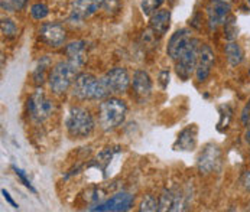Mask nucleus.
Here are the masks:
<instances>
[{"label": "nucleus", "instance_id": "obj_39", "mask_svg": "<svg viewBox=\"0 0 250 212\" xmlns=\"http://www.w3.org/2000/svg\"><path fill=\"white\" fill-rule=\"evenodd\" d=\"M248 75H249V78H250V64H249V68H248Z\"/></svg>", "mask_w": 250, "mask_h": 212}, {"label": "nucleus", "instance_id": "obj_28", "mask_svg": "<svg viewBox=\"0 0 250 212\" xmlns=\"http://www.w3.org/2000/svg\"><path fill=\"white\" fill-rule=\"evenodd\" d=\"M165 0H141V10L145 16H150L152 13H155L158 9L162 7Z\"/></svg>", "mask_w": 250, "mask_h": 212}, {"label": "nucleus", "instance_id": "obj_10", "mask_svg": "<svg viewBox=\"0 0 250 212\" xmlns=\"http://www.w3.org/2000/svg\"><path fill=\"white\" fill-rule=\"evenodd\" d=\"M110 96H122L130 90L132 77L126 67H113L100 77Z\"/></svg>", "mask_w": 250, "mask_h": 212}, {"label": "nucleus", "instance_id": "obj_6", "mask_svg": "<svg viewBox=\"0 0 250 212\" xmlns=\"http://www.w3.org/2000/svg\"><path fill=\"white\" fill-rule=\"evenodd\" d=\"M201 43L203 42L198 38L192 36V39L188 43V46L182 51V54L174 61L175 72H177L179 79L188 81L195 74L197 62H198V52H200Z\"/></svg>", "mask_w": 250, "mask_h": 212}, {"label": "nucleus", "instance_id": "obj_3", "mask_svg": "<svg viewBox=\"0 0 250 212\" xmlns=\"http://www.w3.org/2000/svg\"><path fill=\"white\" fill-rule=\"evenodd\" d=\"M80 72V67L71 62L70 59L58 61L48 75V87L54 96H64L71 91L74 79Z\"/></svg>", "mask_w": 250, "mask_h": 212}, {"label": "nucleus", "instance_id": "obj_16", "mask_svg": "<svg viewBox=\"0 0 250 212\" xmlns=\"http://www.w3.org/2000/svg\"><path fill=\"white\" fill-rule=\"evenodd\" d=\"M192 39V34L189 29L187 28H181L178 31H175L167 45V55L169 57V59L174 62L179 55L182 54V51L188 46V43Z\"/></svg>", "mask_w": 250, "mask_h": 212}, {"label": "nucleus", "instance_id": "obj_13", "mask_svg": "<svg viewBox=\"0 0 250 212\" xmlns=\"http://www.w3.org/2000/svg\"><path fill=\"white\" fill-rule=\"evenodd\" d=\"M215 62H217V55L214 48L210 43H201L198 52V62L194 74L195 81L198 84H204L210 79L215 68Z\"/></svg>", "mask_w": 250, "mask_h": 212}, {"label": "nucleus", "instance_id": "obj_25", "mask_svg": "<svg viewBox=\"0 0 250 212\" xmlns=\"http://www.w3.org/2000/svg\"><path fill=\"white\" fill-rule=\"evenodd\" d=\"M0 29H1V35L6 39H13L18 36L19 28L16 25V22L12 18H1V23H0Z\"/></svg>", "mask_w": 250, "mask_h": 212}, {"label": "nucleus", "instance_id": "obj_34", "mask_svg": "<svg viewBox=\"0 0 250 212\" xmlns=\"http://www.w3.org/2000/svg\"><path fill=\"white\" fill-rule=\"evenodd\" d=\"M1 195H3V198L6 199V202L12 207V208H15V210H19V205L15 202V199L12 198V195L6 191V189H1Z\"/></svg>", "mask_w": 250, "mask_h": 212}, {"label": "nucleus", "instance_id": "obj_24", "mask_svg": "<svg viewBox=\"0 0 250 212\" xmlns=\"http://www.w3.org/2000/svg\"><path fill=\"white\" fill-rule=\"evenodd\" d=\"M223 38L224 40H237L239 38V26L236 22V16L231 13L229 16V19L226 20V23L223 25Z\"/></svg>", "mask_w": 250, "mask_h": 212}, {"label": "nucleus", "instance_id": "obj_32", "mask_svg": "<svg viewBox=\"0 0 250 212\" xmlns=\"http://www.w3.org/2000/svg\"><path fill=\"white\" fill-rule=\"evenodd\" d=\"M169 78H171V72L169 70H161L158 74V84L161 85L162 90H167L168 85H169Z\"/></svg>", "mask_w": 250, "mask_h": 212}, {"label": "nucleus", "instance_id": "obj_12", "mask_svg": "<svg viewBox=\"0 0 250 212\" xmlns=\"http://www.w3.org/2000/svg\"><path fill=\"white\" fill-rule=\"evenodd\" d=\"M38 38L45 46L60 49L67 42V29L60 22H43L38 29Z\"/></svg>", "mask_w": 250, "mask_h": 212}, {"label": "nucleus", "instance_id": "obj_1", "mask_svg": "<svg viewBox=\"0 0 250 212\" xmlns=\"http://www.w3.org/2000/svg\"><path fill=\"white\" fill-rule=\"evenodd\" d=\"M129 113L127 103L119 96H110L97 107V124L104 133H111L122 127Z\"/></svg>", "mask_w": 250, "mask_h": 212}, {"label": "nucleus", "instance_id": "obj_15", "mask_svg": "<svg viewBox=\"0 0 250 212\" xmlns=\"http://www.w3.org/2000/svg\"><path fill=\"white\" fill-rule=\"evenodd\" d=\"M130 88L133 91L135 98L141 104L147 101V98L153 93V79H152L150 74L146 70H142V68H138V70L133 71Z\"/></svg>", "mask_w": 250, "mask_h": 212}, {"label": "nucleus", "instance_id": "obj_40", "mask_svg": "<svg viewBox=\"0 0 250 212\" xmlns=\"http://www.w3.org/2000/svg\"><path fill=\"white\" fill-rule=\"evenodd\" d=\"M246 3H248V6H249V9H250V0H245Z\"/></svg>", "mask_w": 250, "mask_h": 212}, {"label": "nucleus", "instance_id": "obj_26", "mask_svg": "<svg viewBox=\"0 0 250 212\" xmlns=\"http://www.w3.org/2000/svg\"><path fill=\"white\" fill-rule=\"evenodd\" d=\"M29 13L34 20H43L49 15V7L43 1H36L31 6Z\"/></svg>", "mask_w": 250, "mask_h": 212}, {"label": "nucleus", "instance_id": "obj_23", "mask_svg": "<svg viewBox=\"0 0 250 212\" xmlns=\"http://www.w3.org/2000/svg\"><path fill=\"white\" fill-rule=\"evenodd\" d=\"M218 114H220V120L217 124V130L226 132L230 127L231 120L234 117V110L230 104H221V106H218Z\"/></svg>", "mask_w": 250, "mask_h": 212}, {"label": "nucleus", "instance_id": "obj_18", "mask_svg": "<svg viewBox=\"0 0 250 212\" xmlns=\"http://www.w3.org/2000/svg\"><path fill=\"white\" fill-rule=\"evenodd\" d=\"M197 141H198V127L195 124H189L178 133L177 140L174 143V150L192 152L197 147Z\"/></svg>", "mask_w": 250, "mask_h": 212}, {"label": "nucleus", "instance_id": "obj_4", "mask_svg": "<svg viewBox=\"0 0 250 212\" xmlns=\"http://www.w3.org/2000/svg\"><path fill=\"white\" fill-rule=\"evenodd\" d=\"M54 100H51L42 90V87H36V90L28 96L25 101V113L29 120L35 124L46 121L54 114Z\"/></svg>", "mask_w": 250, "mask_h": 212}, {"label": "nucleus", "instance_id": "obj_22", "mask_svg": "<svg viewBox=\"0 0 250 212\" xmlns=\"http://www.w3.org/2000/svg\"><path fill=\"white\" fill-rule=\"evenodd\" d=\"M120 152V147L119 146H114V147H104L97 156H96V159H93L87 166L88 168H97V169H100L102 172H106V169H107V166L110 165V162H111V159L114 157V154L116 153H119Z\"/></svg>", "mask_w": 250, "mask_h": 212}, {"label": "nucleus", "instance_id": "obj_33", "mask_svg": "<svg viewBox=\"0 0 250 212\" xmlns=\"http://www.w3.org/2000/svg\"><path fill=\"white\" fill-rule=\"evenodd\" d=\"M103 9H104L107 13L119 12V9H120V3H119V0H106V1H104V4H103Z\"/></svg>", "mask_w": 250, "mask_h": 212}, {"label": "nucleus", "instance_id": "obj_38", "mask_svg": "<svg viewBox=\"0 0 250 212\" xmlns=\"http://www.w3.org/2000/svg\"><path fill=\"white\" fill-rule=\"evenodd\" d=\"M248 162H249V165H250V147H249V154H248Z\"/></svg>", "mask_w": 250, "mask_h": 212}, {"label": "nucleus", "instance_id": "obj_29", "mask_svg": "<svg viewBox=\"0 0 250 212\" xmlns=\"http://www.w3.org/2000/svg\"><path fill=\"white\" fill-rule=\"evenodd\" d=\"M12 169H13V172H15V175H16V177L19 179V182L26 188V189H29L32 193H36V189L35 186L32 185V182H31V179L28 177V175L25 173V171H22L21 168H18V166H12Z\"/></svg>", "mask_w": 250, "mask_h": 212}, {"label": "nucleus", "instance_id": "obj_37", "mask_svg": "<svg viewBox=\"0 0 250 212\" xmlns=\"http://www.w3.org/2000/svg\"><path fill=\"white\" fill-rule=\"evenodd\" d=\"M28 4V0H13V6L16 12H21L25 9V6Z\"/></svg>", "mask_w": 250, "mask_h": 212}, {"label": "nucleus", "instance_id": "obj_21", "mask_svg": "<svg viewBox=\"0 0 250 212\" xmlns=\"http://www.w3.org/2000/svg\"><path fill=\"white\" fill-rule=\"evenodd\" d=\"M223 52H224L227 65L231 70L240 67L245 61V51L237 40H226L223 45Z\"/></svg>", "mask_w": 250, "mask_h": 212}, {"label": "nucleus", "instance_id": "obj_31", "mask_svg": "<svg viewBox=\"0 0 250 212\" xmlns=\"http://www.w3.org/2000/svg\"><path fill=\"white\" fill-rule=\"evenodd\" d=\"M239 186L250 195V169H246L239 176Z\"/></svg>", "mask_w": 250, "mask_h": 212}, {"label": "nucleus", "instance_id": "obj_20", "mask_svg": "<svg viewBox=\"0 0 250 212\" xmlns=\"http://www.w3.org/2000/svg\"><path fill=\"white\" fill-rule=\"evenodd\" d=\"M52 67V58L49 55H42L36 59L34 70L31 72V78L35 87H43V84L48 82V75Z\"/></svg>", "mask_w": 250, "mask_h": 212}, {"label": "nucleus", "instance_id": "obj_11", "mask_svg": "<svg viewBox=\"0 0 250 212\" xmlns=\"http://www.w3.org/2000/svg\"><path fill=\"white\" fill-rule=\"evenodd\" d=\"M99 77L91 72L80 71L71 87V97L77 101H94Z\"/></svg>", "mask_w": 250, "mask_h": 212}, {"label": "nucleus", "instance_id": "obj_17", "mask_svg": "<svg viewBox=\"0 0 250 212\" xmlns=\"http://www.w3.org/2000/svg\"><path fill=\"white\" fill-rule=\"evenodd\" d=\"M171 28V10L161 7L149 16V29L156 36L162 38Z\"/></svg>", "mask_w": 250, "mask_h": 212}, {"label": "nucleus", "instance_id": "obj_19", "mask_svg": "<svg viewBox=\"0 0 250 212\" xmlns=\"http://www.w3.org/2000/svg\"><path fill=\"white\" fill-rule=\"evenodd\" d=\"M87 40L84 39H77V40H72L68 45H65L64 48V52H65V57L67 59H70L71 62H74L75 65H78L80 68L85 65L87 62Z\"/></svg>", "mask_w": 250, "mask_h": 212}, {"label": "nucleus", "instance_id": "obj_30", "mask_svg": "<svg viewBox=\"0 0 250 212\" xmlns=\"http://www.w3.org/2000/svg\"><path fill=\"white\" fill-rule=\"evenodd\" d=\"M239 120H240L242 127H248V126H250V98L245 103V106L242 107Z\"/></svg>", "mask_w": 250, "mask_h": 212}, {"label": "nucleus", "instance_id": "obj_27", "mask_svg": "<svg viewBox=\"0 0 250 212\" xmlns=\"http://www.w3.org/2000/svg\"><path fill=\"white\" fill-rule=\"evenodd\" d=\"M158 205H159L158 196H155L152 193H146V195H143L142 201L139 204V211H158Z\"/></svg>", "mask_w": 250, "mask_h": 212}, {"label": "nucleus", "instance_id": "obj_8", "mask_svg": "<svg viewBox=\"0 0 250 212\" xmlns=\"http://www.w3.org/2000/svg\"><path fill=\"white\" fill-rule=\"evenodd\" d=\"M204 15L207 29L213 34L223 28V25L231 15V4L229 0H207L204 6Z\"/></svg>", "mask_w": 250, "mask_h": 212}, {"label": "nucleus", "instance_id": "obj_7", "mask_svg": "<svg viewBox=\"0 0 250 212\" xmlns=\"http://www.w3.org/2000/svg\"><path fill=\"white\" fill-rule=\"evenodd\" d=\"M223 153L215 143H207L197 157V172L201 176H211L221 171Z\"/></svg>", "mask_w": 250, "mask_h": 212}, {"label": "nucleus", "instance_id": "obj_35", "mask_svg": "<svg viewBox=\"0 0 250 212\" xmlns=\"http://www.w3.org/2000/svg\"><path fill=\"white\" fill-rule=\"evenodd\" d=\"M0 6H1V10L4 12H16L13 6V0H0Z\"/></svg>", "mask_w": 250, "mask_h": 212}, {"label": "nucleus", "instance_id": "obj_2", "mask_svg": "<svg viewBox=\"0 0 250 212\" xmlns=\"http://www.w3.org/2000/svg\"><path fill=\"white\" fill-rule=\"evenodd\" d=\"M65 130L68 137L72 140H83L93 135L97 121L93 113L83 106H72L65 117Z\"/></svg>", "mask_w": 250, "mask_h": 212}, {"label": "nucleus", "instance_id": "obj_36", "mask_svg": "<svg viewBox=\"0 0 250 212\" xmlns=\"http://www.w3.org/2000/svg\"><path fill=\"white\" fill-rule=\"evenodd\" d=\"M242 139H243V143H245L248 147H250V126H248V127H243Z\"/></svg>", "mask_w": 250, "mask_h": 212}, {"label": "nucleus", "instance_id": "obj_14", "mask_svg": "<svg viewBox=\"0 0 250 212\" xmlns=\"http://www.w3.org/2000/svg\"><path fill=\"white\" fill-rule=\"evenodd\" d=\"M106 0H74L70 9L68 20L71 23H83L103 9Z\"/></svg>", "mask_w": 250, "mask_h": 212}, {"label": "nucleus", "instance_id": "obj_9", "mask_svg": "<svg viewBox=\"0 0 250 212\" xmlns=\"http://www.w3.org/2000/svg\"><path fill=\"white\" fill-rule=\"evenodd\" d=\"M135 207V195L127 191H119L106 199L91 205L87 211L99 212H126Z\"/></svg>", "mask_w": 250, "mask_h": 212}, {"label": "nucleus", "instance_id": "obj_5", "mask_svg": "<svg viewBox=\"0 0 250 212\" xmlns=\"http://www.w3.org/2000/svg\"><path fill=\"white\" fill-rule=\"evenodd\" d=\"M192 193L194 192H189V188H181L178 185L165 188L158 196V211L175 212L188 210L192 202Z\"/></svg>", "mask_w": 250, "mask_h": 212}]
</instances>
